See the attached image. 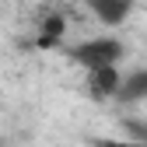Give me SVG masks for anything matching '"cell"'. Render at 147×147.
<instances>
[{"instance_id": "cell-1", "label": "cell", "mask_w": 147, "mask_h": 147, "mask_svg": "<svg viewBox=\"0 0 147 147\" xmlns=\"http://www.w3.org/2000/svg\"><path fill=\"white\" fill-rule=\"evenodd\" d=\"M74 63H81L84 70H95V67H116V60L123 56V46L116 39H88L81 46L70 49Z\"/></svg>"}, {"instance_id": "cell-2", "label": "cell", "mask_w": 147, "mask_h": 147, "mask_svg": "<svg viewBox=\"0 0 147 147\" xmlns=\"http://www.w3.org/2000/svg\"><path fill=\"white\" fill-rule=\"evenodd\" d=\"M119 84H123V74L116 67H95V70H88V95L95 102H105V98L119 95Z\"/></svg>"}, {"instance_id": "cell-3", "label": "cell", "mask_w": 147, "mask_h": 147, "mask_svg": "<svg viewBox=\"0 0 147 147\" xmlns=\"http://www.w3.org/2000/svg\"><path fill=\"white\" fill-rule=\"evenodd\" d=\"M88 7L102 25H123L130 18V11H133L130 0H88Z\"/></svg>"}, {"instance_id": "cell-4", "label": "cell", "mask_w": 147, "mask_h": 147, "mask_svg": "<svg viewBox=\"0 0 147 147\" xmlns=\"http://www.w3.org/2000/svg\"><path fill=\"white\" fill-rule=\"evenodd\" d=\"M119 98L123 102H137V98H147V70H133L130 77L119 84Z\"/></svg>"}, {"instance_id": "cell-5", "label": "cell", "mask_w": 147, "mask_h": 147, "mask_svg": "<svg viewBox=\"0 0 147 147\" xmlns=\"http://www.w3.org/2000/svg\"><path fill=\"white\" fill-rule=\"evenodd\" d=\"M63 32H67V21H63L60 14H49L46 21H42V28H39V46H46V49L56 46L63 39Z\"/></svg>"}, {"instance_id": "cell-6", "label": "cell", "mask_w": 147, "mask_h": 147, "mask_svg": "<svg viewBox=\"0 0 147 147\" xmlns=\"http://www.w3.org/2000/svg\"><path fill=\"white\" fill-rule=\"evenodd\" d=\"M98 147H147V140H98Z\"/></svg>"}]
</instances>
